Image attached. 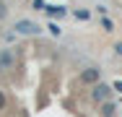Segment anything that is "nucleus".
<instances>
[{
    "label": "nucleus",
    "mask_w": 122,
    "mask_h": 117,
    "mask_svg": "<svg viewBox=\"0 0 122 117\" xmlns=\"http://www.w3.org/2000/svg\"><path fill=\"white\" fill-rule=\"evenodd\" d=\"M112 91H114V89H112L109 83H101V81H99L96 86L91 89V101H96V104L109 101V99H112Z\"/></svg>",
    "instance_id": "1"
},
{
    "label": "nucleus",
    "mask_w": 122,
    "mask_h": 117,
    "mask_svg": "<svg viewBox=\"0 0 122 117\" xmlns=\"http://www.w3.org/2000/svg\"><path fill=\"white\" fill-rule=\"evenodd\" d=\"M99 81H101V70H99V68L81 70V83H83V86H96Z\"/></svg>",
    "instance_id": "2"
},
{
    "label": "nucleus",
    "mask_w": 122,
    "mask_h": 117,
    "mask_svg": "<svg viewBox=\"0 0 122 117\" xmlns=\"http://www.w3.org/2000/svg\"><path fill=\"white\" fill-rule=\"evenodd\" d=\"M13 29H16L18 34H39V31H42V26L34 23V21H18Z\"/></svg>",
    "instance_id": "3"
},
{
    "label": "nucleus",
    "mask_w": 122,
    "mask_h": 117,
    "mask_svg": "<svg viewBox=\"0 0 122 117\" xmlns=\"http://www.w3.org/2000/svg\"><path fill=\"white\" fill-rule=\"evenodd\" d=\"M44 13H47L52 21H57V18H62V16L68 13V8H65V5H47V8H44Z\"/></svg>",
    "instance_id": "4"
},
{
    "label": "nucleus",
    "mask_w": 122,
    "mask_h": 117,
    "mask_svg": "<svg viewBox=\"0 0 122 117\" xmlns=\"http://www.w3.org/2000/svg\"><path fill=\"white\" fill-rule=\"evenodd\" d=\"M10 68H13V52L3 49L0 52V70H10Z\"/></svg>",
    "instance_id": "5"
},
{
    "label": "nucleus",
    "mask_w": 122,
    "mask_h": 117,
    "mask_svg": "<svg viewBox=\"0 0 122 117\" xmlns=\"http://www.w3.org/2000/svg\"><path fill=\"white\" fill-rule=\"evenodd\" d=\"M114 101H101V117H114Z\"/></svg>",
    "instance_id": "6"
},
{
    "label": "nucleus",
    "mask_w": 122,
    "mask_h": 117,
    "mask_svg": "<svg viewBox=\"0 0 122 117\" xmlns=\"http://www.w3.org/2000/svg\"><path fill=\"white\" fill-rule=\"evenodd\" d=\"M101 29H104L107 34H112V31H114V21H112L109 16H101Z\"/></svg>",
    "instance_id": "7"
},
{
    "label": "nucleus",
    "mask_w": 122,
    "mask_h": 117,
    "mask_svg": "<svg viewBox=\"0 0 122 117\" xmlns=\"http://www.w3.org/2000/svg\"><path fill=\"white\" fill-rule=\"evenodd\" d=\"M73 16L78 18V21H88V18H91V11H86V8H81V11H75Z\"/></svg>",
    "instance_id": "8"
},
{
    "label": "nucleus",
    "mask_w": 122,
    "mask_h": 117,
    "mask_svg": "<svg viewBox=\"0 0 122 117\" xmlns=\"http://www.w3.org/2000/svg\"><path fill=\"white\" fill-rule=\"evenodd\" d=\"M47 29H49V34H52V37H60V34H62V29L57 26V21H49Z\"/></svg>",
    "instance_id": "9"
},
{
    "label": "nucleus",
    "mask_w": 122,
    "mask_h": 117,
    "mask_svg": "<svg viewBox=\"0 0 122 117\" xmlns=\"http://www.w3.org/2000/svg\"><path fill=\"white\" fill-rule=\"evenodd\" d=\"M5 109H8V94L0 89V112H5Z\"/></svg>",
    "instance_id": "10"
},
{
    "label": "nucleus",
    "mask_w": 122,
    "mask_h": 117,
    "mask_svg": "<svg viewBox=\"0 0 122 117\" xmlns=\"http://www.w3.org/2000/svg\"><path fill=\"white\" fill-rule=\"evenodd\" d=\"M44 8H47L44 0H34V11H42V13H44Z\"/></svg>",
    "instance_id": "11"
},
{
    "label": "nucleus",
    "mask_w": 122,
    "mask_h": 117,
    "mask_svg": "<svg viewBox=\"0 0 122 117\" xmlns=\"http://www.w3.org/2000/svg\"><path fill=\"white\" fill-rule=\"evenodd\" d=\"M5 16H8V5L0 0V18H5Z\"/></svg>",
    "instance_id": "12"
},
{
    "label": "nucleus",
    "mask_w": 122,
    "mask_h": 117,
    "mask_svg": "<svg viewBox=\"0 0 122 117\" xmlns=\"http://www.w3.org/2000/svg\"><path fill=\"white\" fill-rule=\"evenodd\" d=\"M112 89H114L117 94H122V81H114V83H112Z\"/></svg>",
    "instance_id": "13"
},
{
    "label": "nucleus",
    "mask_w": 122,
    "mask_h": 117,
    "mask_svg": "<svg viewBox=\"0 0 122 117\" xmlns=\"http://www.w3.org/2000/svg\"><path fill=\"white\" fill-rule=\"evenodd\" d=\"M114 55H120V57H122V42H117V44H114Z\"/></svg>",
    "instance_id": "14"
}]
</instances>
